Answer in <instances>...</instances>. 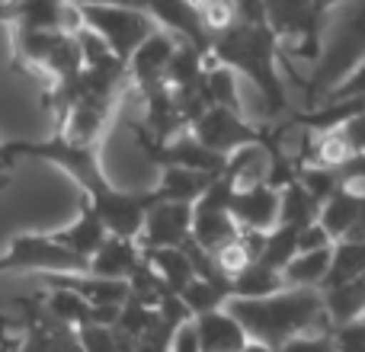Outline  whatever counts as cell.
I'll return each instance as SVG.
<instances>
[{"label": "cell", "mask_w": 365, "mask_h": 352, "mask_svg": "<svg viewBox=\"0 0 365 352\" xmlns=\"http://www.w3.org/2000/svg\"><path fill=\"white\" fill-rule=\"evenodd\" d=\"M359 64H365V4H334L324 29L321 58L302 83L308 106L314 109L324 96L334 93Z\"/></svg>", "instance_id": "3"}, {"label": "cell", "mask_w": 365, "mask_h": 352, "mask_svg": "<svg viewBox=\"0 0 365 352\" xmlns=\"http://www.w3.org/2000/svg\"><path fill=\"white\" fill-rule=\"evenodd\" d=\"M189 135H192V138L199 141L205 151H212V154H218V157L227 160L231 154H237L240 147H250V145L266 141V135H269V132L253 128L240 113L212 106L192 128H189Z\"/></svg>", "instance_id": "8"}, {"label": "cell", "mask_w": 365, "mask_h": 352, "mask_svg": "<svg viewBox=\"0 0 365 352\" xmlns=\"http://www.w3.org/2000/svg\"><path fill=\"white\" fill-rule=\"evenodd\" d=\"M192 321H195V330H199L202 352H240L250 343V336L244 333V327H240L237 317L227 308L192 317Z\"/></svg>", "instance_id": "14"}, {"label": "cell", "mask_w": 365, "mask_h": 352, "mask_svg": "<svg viewBox=\"0 0 365 352\" xmlns=\"http://www.w3.org/2000/svg\"><path fill=\"white\" fill-rule=\"evenodd\" d=\"M170 352H202V343H199V330H195V321H186L182 327L173 333V343H170Z\"/></svg>", "instance_id": "30"}, {"label": "cell", "mask_w": 365, "mask_h": 352, "mask_svg": "<svg viewBox=\"0 0 365 352\" xmlns=\"http://www.w3.org/2000/svg\"><path fill=\"white\" fill-rule=\"evenodd\" d=\"M138 266H141V247L135 240H122L109 234V240L100 247V253L90 259V276L106 279V282H128Z\"/></svg>", "instance_id": "13"}, {"label": "cell", "mask_w": 365, "mask_h": 352, "mask_svg": "<svg viewBox=\"0 0 365 352\" xmlns=\"http://www.w3.org/2000/svg\"><path fill=\"white\" fill-rule=\"evenodd\" d=\"M55 240L61 247H68L74 257H81L90 263V259L100 253V247L109 240V231H106L100 214L93 212V205H90L87 199H81V214H77V221H71L68 227L55 231Z\"/></svg>", "instance_id": "12"}, {"label": "cell", "mask_w": 365, "mask_h": 352, "mask_svg": "<svg viewBox=\"0 0 365 352\" xmlns=\"http://www.w3.org/2000/svg\"><path fill=\"white\" fill-rule=\"evenodd\" d=\"M298 257V231L292 227H276V231L266 234V247H263V257L257 263L269 266L272 272H285V266Z\"/></svg>", "instance_id": "25"}, {"label": "cell", "mask_w": 365, "mask_h": 352, "mask_svg": "<svg viewBox=\"0 0 365 352\" xmlns=\"http://www.w3.org/2000/svg\"><path fill=\"white\" fill-rule=\"evenodd\" d=\"M218 176L199 173V170H182V167H164L160 170L158 186L151 189L158 202H177V205H195L202 195L212 189Z\"/></svg>", "instance_id": "15"}, {"label": "cell", "mask_w": 365, "mask_h": 352, "mask_svg": "<svg viewBox=\"0 0 365 352\" xmlns=\"http://www.w3.org/2000/svg\"><path fill=\"white\" fill-rule=\"evenodd\" d=\"M334 4H266V23L276 32L279 45L289 42L298 58H321L324 29Z\"/></svg>", "instance_id": "6"}, {"label": "cell", "mask_w": 365, "mask_h": 352, "mask_svg": "<svg viewBox=\"0 0 365 352\" xmlns=\"http://www.w3.org/2000/svg\"><path fill=\"white\" fill-rule=\"evenodd\" d=\"M227 311L237 317L250 343H263L279 352L289 340L304 333H327L334 330L324 304V291L308 289H282L269 298H231Z\"/></svg>", "instance_id": "2"}, {"label": "cell", "mask_w": 365, "mask_h": 352, "mask_svg": "<svg viewBox=\"0 0 365 352\" xmlns=\"http://www.w3.org/2000/svg\"><path fill=\"white\" fill-rule=\"evenodd\" d=\"M240 352H272V349H269V346H263V343H247V346L240 349Z\"/></svg>", "instance_id": "31"}, {"label": "cell", "mask_w": 365, "mask_h": 352, "mask_svg": "<svg viewBox=\"0 0 365 352\" xmlns=\"http://www.w3.org/2000/svg\"><path fill=\"white\" fill-rule=\"evenodd\" d=\"M81 6L83 26L109 45L119 61L128 58L158 32V23L148 16L145 6H113V4H77Z\"/></svg>", "instance_id": "5"}, {"label": "cell", "mask_w": 365, "mask_h": 352, "mask_svg": "<svg viewBox=\"0 0 365 352\" xmlns=\"http://www.w3.org/2000/svg\"><path fill=\"white\" fill-rule=\"evenodd\" d=\"M208 58L234 74H244L259 90L269 115L289 109L285 83L279 77V38L266 23V4H237V23L212 38Z\"/></svg>", "instance_id": "1"}, {"label": "cell", "mask_w": 365, "mask_h": 352, "mask_svg": "<svg viewBox=\"0 0 365 352\" xmlns=\"http://www.w3.org/2000/svg\"><path fill=\"white\" fill-rule=\"evenodd\" d=\"M365 218V195L353 192V189H343L321 208V224L327 227V234L340 244L349 234L356 231V224Z\"/></svg>", "instance_id": "16"}, {"label": "cell", "mask_w": 365, "mask_h": 352, "mask_svg": "<svg viewBox=\"0 0 365 352\" xmlns=\"http://www.w3.org/2000/svg\"><path fill=\"white\" fill-rule=\"evenodd\" d=\"M205 96L212 106L231 109V113H240V93H237V74L221 64H215L208 58V71H205Z\"/></svg>", "instance_id": "24"}, {"label": "cell", "mask_w": 365, "mask_h": 352, "mask_svg": "<svg viewBox=\"0 0 365 352\" xmlns=\"http://www.w3.org/2000/svg\"><path fill=\"white\" fill-rule=\"evenodd\" d=\"M324 304H327V317L334 327L365 321V272L343 289L324 291Z\"/></svg>", "instance_id": "19"}, {"label": "cell", "mask_w": 365, "mask_h": 352, "mask_svg": "<svg viewBox=\"0 0 365 352\" xmlns=\"http://www.w3.org/2000/svg\"><path fill=\"white\" fill-rule=\"evenodd\" d=\"M330 263H334V250L321 253H298L289 266H285L282 279L285 289H308V291H324V282L330 276Z\"/></svg>", "instance_id": "17"}, {"label": "cell", "mask_w": 365, "mask_h": 352, "mask_svg": "<svg viewBox=\"0 0 365 352\" xmlns=\"http://www.w3.org/2000/svg\"><path fill=\"white\" fill-rule=\"evenodd\" d=\"M141 257L148 259L154 272L164 279V285L170 289V295H182L189 289V282H195L192 259L186 257V250H141Z\"/></svg>", "instance_id": "18"}, {"label": "cell", "mask_w": 365, "mask_h": 352, "mask_svg": "<svg viewBox=\"0 0 365 352\" xmlns=\"http://www.w3.org/2000/svg\"><path fill=\"white\" fill-rule=\"evenodd\" d=\"M334 343L336 352H365V321L334 327Z\"/></svg>", "instance_id": "28"}, {"label": "cell", "mask_w": 365, "mask_h": 352, "mask_svg": "<svg viewBox=\"0 0 365 352\" xmlns=\"http://www.w3.org/2000/svg\"><path fill=\"white\" fill-rule=\"evenodd\" d=\"M192 240V205L158 202L141 227V250H182Z\"/></svg>", "instance_id": "9"}, {"label": "cell", "mask_w": 365, "mask_h": 352, "mask_svg": "<svg viewBox=\"0 0 365 352\" xmlns=\"http://www.w3.org/2000/svg\"><path fill=\"white\" fill-rule=\"evenodd\" d=\"M4 272H32V276H87L90 263L61 247L55 234L23 231L0 253V276Z\"/></svg>", "instance_id": "4"}, {"label": "cell", "mask_w": 365, "mask_h": 352, "mask_svg": "<svg viewBox=\"0 0 365 352\" xmlns=\"http://www.w3.org/2000/svg\"><path fill=\"white\" fill-rule=\"evenodd\" d=\"M180 42L170 36V32L158 29L132 58H128V83L132 90H138L141 96L154 93V90L167 87V71H170V61L177 55Z\"/></svg>", "instance_id": "10"}, {"label": "cell", "mask_w": 365, "mask_h": 352, "mask_svg": "<svg viewBox=\"0 0 365 352\" xmlns=\"http://www.w3.org/2000/svg\"><path fill=\"white\" fill-rule=\"evenodd\" d=\"M343 100H365V64H359V68H356L334 93L324 96L321 103H343ZM321 103H317V106H321Z\"/></svg>", "instance_id": "27"}, {"label": "cell", "mask_w": 365, "mask_h": 352, "mask_svg": "<svg viewBox=\"0 0 365 352\" xmlns=\"http://www.w3.org/2000/svg\"><path fill=\"white\" fill-rule=\"evenodd\" d=\"M321 221V205L311 199V192L302 182H289L282 189V212H279V227H292V231L302 234L304 227L317 224Z\"/></svg>", "instance_id": "20"}, {"label": "cell", "mask_w": 365, "mask_h": 352, "mask_svg": "<svg viewBox=\"0 0 365 352\" xmlns=\"http://www.w3.org/2000/svg\"><path fill=\"white\" fill-rule=\"evenodd\" d=\"M282 289H285L282 272H272L269 266L253 263L250 269L240 272L231 282V298H247V301H253V298H269Z\"/></svg>", "instance_id": "23"}, {"label": "cell", "mask_w": 365, "mask_h": 352, "mask_svg": "<svg viewBox=\"0 0 365 352\" xmlns=\"http://www.w3.org/2000/svg\"><path fill=\"white\" fill-rule=\"evenodd\" d=\"M279 212H282V192L269 182L250 189H237L231 199V214L240 231L269 234L279 227Z\"/></svg>", "instance_id": "11"}, {"label": "cell", "mask_w": 365, "mask_h": 352, "mask_svg": "<svg viewBox=\"0 0 365 352\" xmlns=\"http://www.w3.org/2000/svg\"><path fill=\"white\" fill-rule=\"evenodd\" d=\"M334 247H336V240L330 237L321 221L298 234V253H321V250H334Z\"/></svg>", "instance_id": "29"}, {"label": "cell", "mask_w": 365, "mask_h": 352, "mask_svg": "<svg viewBox=\"0 0 365 352\" xmlns=\"http://www.w3.org/2000/svg\"><path fill=\"white\" fill-rule=\"evenodd\" d=\"M279 352H336L334 330H327V333H304V336H295V340H289Z\"/></svg>", "instance_id": "26"}, {"label": "cell", "mask_w": 365, "mask_h": 352, "mask_svg": "<svg viewBox=\"0 0 365 352\" xmlns=\"http://www.w3.org/2000/svg\"><path fill=\"white\" fill-rule=\"evenodd\" d=\"M0 340H4V327H0Z\"/></svg>", "instance_id": "32"}, {"label": "cell", "mask_w": 365, "mask_h": 352, "mask_svg": "<svg viewBox=\"0 0 365 352\" xmlns=\"http://www.w3.org/2000/svg\"><path fill=\"white\" fill-rule=\"evenodd\" d=\"M231 199H234V186L218 176L212 182L205 195L192 205V244L199 250H205L212 257L215 250H221L225 244L237 240L240 227L231 214Z\"/></svg>", "instance_id": "7"}, {"label": "cell", "mask_w": 365, "mask_h": 352, "mask_svg": "<svg viewBox=\"0 0 365 352\" xmlns=\"http://www.w3.org/2000/svg\"><path fill=\"white\" fill-rule=\"evenodd\" d=\"M365 272V240H340L334 247V263H330V276L324 282V291H334L349 285Z\"/></svg>", "instance_id": "21"}, {"label": "cell", "mask_w": 365, "mask_h": 352, "mask_svg": "<svg viewBox=\"0 0 365 352\" xmlns=\"http://www.w3.org/2000/svg\"><path fill=\"white\" fill-rule=\"evenodd\" d=\"M182 308L189 311V317H202L212 311L227 308L231 301V282H208V279H195L189 282V289L180 295Z\"/></svg>", "instance_id": "22"}]
</instances>
